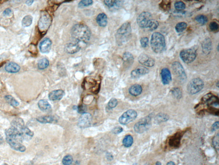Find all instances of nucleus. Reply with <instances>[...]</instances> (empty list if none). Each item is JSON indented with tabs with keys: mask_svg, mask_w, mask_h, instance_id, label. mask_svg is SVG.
<instances>
[{
	"mask_svg": "<svg viewBox=\"0 0 219 165\" xmlns=\"http://www.w3.org/2000/svg\"><path fill=\"white\" fill-rule=\"evenodd\" d=\"M5 135L7 142L13 149L21 152L26 151V147L22 144L24 139L19 131L11 126L6 130Z\"/></svg>",
	"mask_w": 219,
	"mask_h": 165,
	"instance_id": "f257e3e1",
	"label": "nucleus"
},
{
	"mask_svg": "<svg viewBox=\"0 0 219 165\" xmlns=\"http://www.w3.org/2000/svg\"><path fill=\"white\" fill-rule=\"evenodd\" d=\"M71 35L72 38L77 42L87 43L90 39L91 32L90 29L86 25L77 24L72 28Z\"/></svg>",
	"mask_w": 219,
	"mask_h": 165,
	"instance_id": "f03ea898",
	"label": "nucleus"
},
{
	"mask_svg": "<svg viewBox=\"0 0 219 165\" xmlns=\"http://www.w3.org/2000/svg\"><path fill=\"white\" fill-rule=\"evenodd\" d=\"M150 45L153 52L156 54H161L165 51V39L162 34L155 32L151 36Z\"/></svg>",
	"mask_w": 219,
	"mask_h": 165,
	"instance_id": "7ed1b4c3",
	"label": "nucleus"
},
{
	"mask_svg": "<svg viewBox=\"0 0 219 165\" xmlns=\"http://www.w3.org/2000/svg\"><path fill=\"white\" fill-rule=\"evenodd\" d=\"M131 27L130 23L126 22L124 23L117 31L116 39L117 42L122 45L128 41L131 34Z\"/></svg>",
	"mask_w": 219,
	"mask_h": 165,
	"instance_id": "20e7f679",
	"label": "nucleus"
},
{
	"mask_svg": "<svg viewBox=\"0 0 219 165\" xmlns=\"http://www.w3.org/2000/svg\"><path fill=\"white\" fill-rule=\"evenodd\" d=\"M152 117L148 116L141 119L134 125V131L137 133L141 134L148 130L152 124Z\"/></svg>",
	"mask_w": 219,
	"mask_h": 165,
	"instance_id": "39448f33",
	"label": "nucleus"
},
{
	"mask_svg": "<svg viewBox=\"0 0 219 165\" xmlns=\"http://www.w3.org/2000/svg\"><path fill=\"white\" fill-rule=\"evenodd\" d=\"M204 86V81L199 78H196L190 80L187 84V91L188 93L194 95L199 93Z\"/></svg>",
	"mask_w": 219,
	"mask_h": 165,
	"instance_id": "423d86ee",
	"label": "nucleus"
},
{
	"mask_svg": "<svg viewBox=\"0 0 219 165\" xmlns=\"http://www.w3.org/2000/svg\"><path fill=\"white\" fill-rule=\"evenodd\" d=\"M52 22V18L49 14L45 12L41 14L38 23V29L41 34H44L48 31Z\"/></svg>",
	"mask_w": 219,
	"mask_h": 165,
	"instance_id": "0eeeda50",
	"label": "nucleus"
},
{
	"mask_svg": "<svg viewBox=\"0 0 219 165\" xmlns=\"http://www.w3.org/2000/svg\"><path fill=\"white\" fill-rule=\"evenodd\" d=\"M172 68L174 74L180 82H186L187 78L186 74L182 65L179 62H173L172 65Z\"/></svg>",
	"mask_w": 219,
	"mask_h": 165,
	"instance_id": "6e6552de",
	"label": "nucleus"
},
{
	"mask_svg": "<svg viewBox=\"0 0 219 165\" xmlns=\"http://www.w3.org/2000/svg\"><path fill=\"white\" fill-rule=\"evenodd\" d=\"M197 56L196 51L193 49H184L180 53V57L183 61L186 63H191L194 61Z\"/></svg>",
	"mask_w": 219,
	"mask_h": 165,
	"instance_id": "1a4fd4ad",
	"label": "nucleus"
},
{
	"mask_svg": "<svg viewBox=\"0 0 219 165\" xmlns=\"http://www.w3.org/2000/svg\"><path fill=\"white\" fill-rule=\"evenodd\" d=\"M152 19L153 16L150 13L143 12L137 18L136 22L139 27L142 28H148Z\"/></svg>",
	"mask_w": 219,
	"mask_h": 165,
	"instance_id": "9d476101",
	"label": "nucleus"
},
{
	"mask_svg": "<svg viewBox=\"0 0 219 165\" xmlns=\"http://www.w3.org/2000/svg\"><path fill=\"white\" fill-rule=\"evenodd\" d=\"M137 117V113L133 109L128 110L119 118V121L121 124L126 125L135 120Z\"/></svg>",
	"mask_w": 219,
	"mask_h": 165,
	"instance_id": "9b49d317",
	"label": "nucleus"
},
{
	"mask_svg": "<svg viewBox=\"0 0 219 165\" xmlns=\"http://www.w3.org/2000/svg\"><path fill=\"white\" fill-rule=\"evenodd\" d=\"M92 117L90 113H84L79 118L78 126L81 128L89 127L91 125Z\"/></svg>",
	"mask_w": 219,
	"mask_h": 165,
	"instance_id": "f8f14e48",
	"label": "nucleus"
},
{
	"mask_svg": "<svg viewBox=\"0 0 219 165\" xmlns=\"http://www.w3.org/2000/svg\"><path fill=\"white\" fill-rule=\"evenodd\" d=\"M138 60L139 63L148 67H152L155 64V60L146 54H141L139 55Z\"/></svg>",
	"mask_w": 219,
	"mask_h": 165,
	"instance_id": "ddd939ff",
	"label": "nucleus"
},
{
	"mask_svg": "<svg viewBox=\"0 0 219 165\" xmlns=\"http://www.w3.org/2000/svg\"><path fill=\"white\" fill-rule=\"evenodd\" d=\"M150 72L148 68L144 66H139L131 71V75L133 79L139 78L140 76L145 75Z\"/></svg>",
	"mask_w": 219,
	"mask_h": 165,
	"instance_id": "4468645a",
	"label": "nucleus"
},
{
	"mask_svg": "<svg viewBox=\"0 0 219 165\" xmlns=\"http://www.w3.org/2000/svg\"><path fill=\"white\" fill-rule=\"evenodd\" d=\"M52 42L49 38H45L40 43L39 48L41 53L48 54L50 52L52 47Z\"/></svg>",
	"mask_w": 219,
	"mask_h": 165,
	"instance_id": "2eb2a0df",
	"label": "nucleus"
},
{
	"mask_svg": "<svg viewBox=\"0 0 219 165\" xmlns=\"http://www.w3.org/2000/svg\"><path fill=\"white\" fill-rule=\"evenodd\" d=\"M161 75L162 82L164 85H168L172 81L171 73L169 69H162L161 71Z\"/></svg>",
	"mask_w": 219,
	"mask_h": 165,
	"instance_id": "dca6fc26",
	"label": "nucleus"
},
{
	"mask_svg": "<svg viewBox=\"0 0 219 165\" xmlns=\"http://www.w3.org/2000/svg\"><path fill=\"white\" fill-rule=\"evenodd\" d=\"M20 66L14 62H10L8 63L5 67V70L10 73H16L20 70Z\"/></svg>",
	"mask_w": 219,
	"mask_h": 165,
	"instance_id": "f3484780",
	"label": "nucleus"
},
{
	"mask_svg": "<svg viewBox=\"0 0 219 165\" xmlns=\"http://www.w3.org/2000/svg\"><path fill=\"white\" fill-rule=\"evenodd\" d=\"M64 92L62 89L54 90L49 94V98L51 101L60 100L62 99Z\"/></svg>",
	"mask_w": 219,
	"mask_h": 165,
	"instance_id": "a211bd4d",
	"label": "nucleus"
},
{
	"mask_svg": "<svg viewBox=\"0 0 219 165\" xmlns=\"http://www.w3.org/2000/svg\"><path fill=\"white\" fill-rule=\"evenodd\" d=\"M181 133H178L175 134L174 136L170 138L169 141V145L173 148H177L180 144L181 139Z\"/></svg>",
	"mask_w": 219,
	"mask_h": 165,
	"instance_id": "6ab92c4d",
	"label": "nucleus"
},
{
	"mask_svg": "<svg viewBox=\"0 0 219 165\" xmlns=\"http://www.w3.org/2000/svg\"><path fill=\"white\" fill-rule=\"evenodd\" d=\"M128 92L130 95L133 96H137L140 95L143 92V88L139 84H134L130 87Z\"/></svg>",
	"mask_w": 219,
	"mask_h": 165,
	"instance_id": "aec40b11",
	"label": "nucleus"
},
{
	"mask_svg": "<svg viewBox=\"0 0 219 165\" xmlns=\"http://www.w3.org/2000/svg\"><path fill=\"white\" fill-rule=\"evenodd\" d=\"M20 132L23 137L24 140L26 141L30 140L34 135L33 132L25 126H24L21 130Z\"/></svg>",
	"mask_w": 219,
	"mask_h": 165,
	"instance_id": "412c9836",
	"label": "nucleus"
},
{
	"mask_svg": "<svg viewBox=\"0 0 219 165\" xmlns=\"http://www.w3.org/2000/svg\"><path fill=\"white\" fill-rule=\"evenodd\" d=\"M202 51L205 54H209L212 49V42L209 38H207L203 41L202 45Z\"/></svg>",
	"mask_w": 219,
	"mask_h": 165,
	"instance_id": "4be33fe9",
	"label": "nucleus"
},
{
	"mask_svg": "<svg viewBox=\"0 0 219 165\" xmlns=\"http://www.w3.org/2000/svg\"><path fill=\"white\" fill-rule=\"evenodd\" d=\"M80 48L77 43H69L66 45L65 48L67 53L69 54H74L80 51Z\"/></svg>",
	"mask_w": 219,
	"mask_h": 165,
	"instance_id": "5701e85b",
	"label": "nucleus"
},
{
	"mask_svg": "<svg viewBox=\"0 0 219 165\" xmlns=\"http://www.w3.org/2000/svg\"><path fill=\"white\" fill-rule=\"evenodd\" d=\"M96 22L100 27L106 26L108 23V17L105 13L99 14L96 17Z\"/></svg>",
	"mask_w": 219,
	"mask_h": 165,
	"instance_id": "b1692460",
	"label": "nucleus"
},
{
	"mask_svg": "<svg viewBox=\"0 0 219 165\" xmlns=\"http://www.w3.org/2000/svg\"><path fill=\"white\" fill-rule=\"evenodd\" d=\"M38 106L41 111L45 112H49L52 110V106L46 100H42L39 101Z\"/></svg>",
	"mask_w": 219,
	"mask_h": 165,
	"instance_id": "393cba45",
	"label": "nucleus"
},
{
	"mask_svg": "<svg viewBox=\"0 0 219 165\" xmlns=\"http://www.w3.org/2000/svg\"><path fill=\"white\" fill-rule=\"evenodd\" d=\"M123 60L125 65H131L134 61V58L131 53L126 52L123 54Z\"/></svg>",
	"mask_w": 219,
	"mask_h": 165,
	"instance_id": "a878e982",
	"label": "nucleus"
},
{
	"mask_svg": "<svg viewBox=\"0 0 219 165\" xmlns=\"http://www.w3.org/2000/svg\"><path fill=\"white\" fill-rule=\"evenodd\" d=\"M37 120L41 123H52L55 120V118L53 116H45L38 117Z\"/></svg>",
	"mask_w": 219,
	"mask_h": 165,
	"instance_id": "bb28decb",
	"label": "nucleus"
},
{
	"mask_svg": "<svg viewBox=\"0 0 219 165\" xmlns=\"http://www.w3.org/2000/svg\"><path fill=\"white\" fill-rule=\"evenodd\" d=\"M104 2L108 7L112 8L115 7L116 8H119L122 6L123 1H121L109 0V1H104Z\"/></svg>",
	"mask_w": 219,
	"mask_h": 165,
	"instance_id": "cd10ccee",
	"label": "nucleus"
},
{
	"mask_svg": "<svg viewBox=\"0 0 219 165\" xmlns=\"http://www.w3.org/2000/svg\"><path fill=\"white\" fill-rule=\"evenodd\" d=\"M169 116L167 114L164 113L158 114L155 117V121L156 123H160L167 121L169 119Z\"/></svg>",
	"mask_w": 219,
	"mask_h": 165,
	"instance_id": "c85d7f7f",
	"label": "nucleus"
},
{
	"mask_svg": "<svg viewBox=\"0 0 219 165\" xmlns=\"http://www.w3.org/2000/svg\"><path fill=\"white\" fill-rule=\"evenodd\" d=\"M133 138L130 135H128L124 137L122 141V144L124 147L129 148L132 146L133 144Z\"/></svg>",
	"mask_w": 219,
	"mask_h": 165,
	"instance_id": "c756f323",
	"label": "nucleus"
},
{
	"mask_svg": "<svg viewBox=\"0 0 219 165\" xmlns=\"http://www.w3.org/2000/svg\"><path fill=\"white\" fill-rule=\"evenodd\" d=\"M33 17L30 15H27L22 19L21 24L23 27H29L33 22Z\"/></svg>",
	"mask_w": 219,
	"mask_h": 165,
	"instance_id": "7c9ffc66",
	"label": "nucleus"
},
{
	"mask_svg": "<svg viewBox=\"0 0 219 165\" xmlns=\"http://www.w3.org/2000/svg\"><path fill=\"white\" fill-rule=\"evenodd\" d=\"M49 65V61L46 58L41 59L38 61L37 64L38 68L40 70H44Z\"/></svg>",
	"mask_w": 219,
	"mask_h": 165,
	"instance_id": "2f4dec72",
	"label": "nucleus"
},
{
	"mask_svg": "<svg viewBox=\"0 0 219 165\" xmlns=\"http://www.w3.org/2000/svg\"><path fill=\"white\" fill-rule=\"evenodd\" d=\"M5 99L7 103L13 107H17L19 106V103L16 101L12 96L7 95L5 96Z\"/></svg>",
	"mask_w": 219,
	"mask_h": 165,
	"instance_id": "473e14b6",
	"label": "nucleus"
},
{
	"mask_svg": "<svg viewBox=\"0 0 219 165\" xmlns=\"http://www.w3.org/2000/svg\"><path fill=\"white\" fill-rule=\"evenodd\" d=\"M195 20L199 24L205 25L208 22V19L204 15H199L195 17Z\"/></svg>",
	"mask_w": 219,
	"mask_h": 165,
	"instance_id": "72a5a7b5",
	"label": "nucleus"
},
{
	"mask_svg": "<svg viewBox=\"0 0 219 165\" xmlns=\"http://www.w3.org/2000/svg\"><path fill=\"white\" fill-rule=\"evenodd\" d=\"M187 27V24L185 22H180L178 23L175 27V30L178 33H181L185 30Z\"/></svg>",
	"mask_w": 219,
	"mask_h": 165,
	"instance_id": "f704fd0d",
	"label": "nucleus"
},
{
	"mask_svg": "<svg viewBox=\"0 0 219 165\" xmlns=\"http://www.w3.org/2000/svg\"><path fill=\"white\" fill-rule=\"evenodd\" d=\"M173 96L178 99H180L182 97V92L179 88H174L171 90Z\"/></svg>",
	"mask_w": 219,
	"mask_h": 165,
	"instance_id": "c9c22d12",
	"label": "nucleus"
},
{
	"mask_svg": "<svg viewBox=\"0 0 219 165\" xmlns=\"http://www.w3.org/2000/svg\"><path fill=\"white\" fill-rule=\"evenodd\" d=\"M73 158L70 155H67L64 157L62 160L63 164V165H70L73 162Z\"/></svg>",
	"mask_w": 219,
	"mask_h": 165,
	"instance_id": "e433bc0d",
	"label": "nucleus"
},
{
	"mask_svg": "<svg viewBox=\"0 0 219 165\" xmlns=\"http://www.w3.org/2000/svg\"><path fill=\"white\" fill-rule=\"evenodd\" d=\"M159 25V23L158 21L154 19H153L151 22H150V25L148 27V29L151 31H154L158 28Z\"/></svg>",
	"mask_w": 219,
	"mask_h": 165,
	"instance_id": "4c0bfd02",
	"label": "nucleus"
},
{
	"mask_svg": "<svg viewBox=\"0 0 219 165\" xmlns=\"http://www.w3.org/2000/svg\"><path fill=\"white\" fill-rule=\"evenodd\" d=\"M174 7L177 10L180 11L185 9L186 5L182 1H177L174 4Z\"/></svg>",
	"mask_w": 219,
	"mask_h": 165,
	"instance_id": "58836bf2",
	"label": "nucleus"
},
{
	"mask_svg": "<svg viewBox=\"0 0 219 165\" xmlns=\"http://www.w3.org/2000/svg\"><path fill=\"white\" fill-rule=\"evenodd\" d=\"M93 3V1L92 0H83V1H80L79 3L78 7H88L91 5Z\"/></svg>",
	"mask_w": 219,
	"mask_h": 165,
	"instance_id": "ea45409f",
	"label": "nucleus"
},
{
	"mask_svg": "<svg viewBox=\"0 0 219 165\" xmlns=\"http://www.w3.org/2000/svg\"><path fill=\"white\" fill-rule=\"evenodd\" d=\"M209 27L212 31H218L219 29V25L216 22H212L209 24Z\"/></svg>",
	"mask_w": 219,
	"mask_h": 165,
	"instance_id": "a19ab883",
	"label": "nucleus"
},
{
	"mask_svg": "<svg viewBox=\"0 0 219 165\" xmlns=\"http://www.w3.org/2000/svg\"><path fill=\"white\" fill-rule=\"evenodd\" d=\"M118 101L115 98H112L110 100L109 102L108 103V108L110 109H112L115 108L117 106Z\"/></svg>",
	"mask_w": 219,
	"mask_h": 165,
	"instance_id": "79ce46f5",
	"label": "nucleus"
},
{
	"mask_svg": "<svg viewBox=\"0 0 219 165\" xmlns=\"http://www.w3.org/2000/svg\"><path fill=\"white\" fill-rule=\"evenodd\" d=\"M140 43L141 46L143 48H146L149 45V39L147 37H143L140 39Z\"/></svg>",
	"mask_w": 219,
	"mask_h": 165,
	"instance_id": "37998d69",
	"label": "nucleus"
},
{
	"mask_svg": "<svg viewBox=\"0 0 219 165\" xmlns=\"http://www.w3.org/2000/svg\"><path fill=\"white\" fill-rule=\"evenodd\" d=\"M160 7L163 10H167L170 7V3L168 1H162L160 4Z\"/></svg>",
	"mask_w": 219,
	"mask_h": 165,
	"instance_id": "c03bdc74",
	"label": "nucleus"
},
{
	"mask_svg": "<svg viewBox=\"0 0 219 165\" xmlns=\"http://www.w3.org/2000/svg\"><path fill=\"white\" fill-rule=\"evenodd\" d=\"M213 144L214 147L217 149L219 148V134L218 133L215 137L214 138L213 140Z\"/></svg>",
	"mask_w": 219,
	"mask_h": 165,
	"instance_id": "a18cd8bd",
	"label": "nucleus"
},
{
	"mask_svg": "<svg viewBox=\"0 0 219 165\" xmlns=\"http://www.w3.org/2000/svg\"><path fill=\"white\" fill-rule=\"evenodd\" d=\"M123 130V128L121 126H116L112 130V132L114 134H118L122 132Z\"/></svg>",
	"mask_w": 219,
	"mask_h": 165,
	"instance_id": "49530a36",
	"label": "nucleus"
},
{
	"mask_svg": "<svg viewBox=\"0 0 219 165\" xmlns=\"http://www.w3.org/2000/svg\"><path fill=\"white\" fill-rule=\"evenodd\" d=\"M77 110L78 113L80 114H83L85 113V111H86V107L83 106H79L77 107Z\"/></svg>",
	"mask_w": 219,
	"mask_h": 165,
	"instance_id": "de8ad7c7",
	"label": "nucleus"
},
{
	"mask_svg": "<svg viewBox=\"0 0 219 165\" xmlns=\"http://www.w3.org/2000/svg\"><path fill=\"white\" fill-rule=\"evenodd\" d=\"M29 51L31 54H33V52H34V54L37 53V49L36 47L34 45H30L29 47Z\"/></svg>",
	"mask_w": 219,
	"mask_h": 165,
	"instance_id": "09e8293b",
	"label": "nucleus"
},
{
	"mask_svg": "<svg viewBox=\"0 0 219 165\" xmlns=\"http://www.w3.org/2000/svg\"><path fill=\"white\" fill-rule=\"evenodd\" d=\"M12 13V10L10 8H7L3 12L4 15L5 16H10L11 14Z\"/></svg>",
	"mask_w": 219,
	"mask_h": 165,
	"instance_id": "8fccbe9b",
	"label": "nucleus"
},
{
	"mask_svg": "<svg viewBox=\"0 0 219 165\" xmlns=\"http://www.w3.org/2000/svg\"><path fill=\"white\" fill-rule=\"evenodd\" d=\"M219 129V122H216L213 124L212 126V129L213 130L215 131L218 130Z\"/></svg>",
	"mask_w": 219,
	"mask_h": 165,
	"instance_id": "3c124183",
	"label": "nucleus"
},
{
	"mask_svg": "<svg viewBox=\"0 0 219 165\" xmlns=\"http://www.w3.org/2000/svg\"><path fill=\"white\" fill-rule=\"evenodd\" d=\"M33 2H34V1H31V0H30V1H26V4L27 5L30 6L32 4Z\"/></svg>",
	"mask_w": 219,
	"mask_h": 165,
	"instance_id": "603ef678",
	"label": "nucleus"
},
{
	"mask_svg": "<svg viewBox=\"0 0 219 165\" xmlns=\"http://www.w3.org/2000/svg\"><path fill=\"white\" fill-rule=\"evenodd\" d=\"M167 165H175V164L173 162L170 161L167 164Z\"/></svg>",
	"mask_w": 219,
	"mask_h": 165,
	"instance_id": "864d4df0",
	"label": "nucleus"
},
{
	"mask_svg": "<svg viewBox=\"0 0 219 165\" xmlns=\"http://www.w3.org/2000/svg\"><path fill=\"white\" fill-rule=\"evenodd\" d=\"M156 165H162L161 163L159 161H157L156 163Z\"/></svg>",
	"mask_w": 219,
	"mask_h": 165,
	"instance_id": "5fc2aeb1",
	"label": "nucleus"
},
{
	"mask_svg": "<svg viewBox=\"0 0 219 165\" xmlns=\"http://www.w3.org/2000/svg\"><path fill=\"white\" fill-rule=\"evenodd\" d=\"M132 165H137V164H133Z\"/></svg>",
	"mask_w": 219,
	"mask_h": 165,
	"instance_id": "6e6d98bb",
	"label": "nucleus"
}]
</instances>
